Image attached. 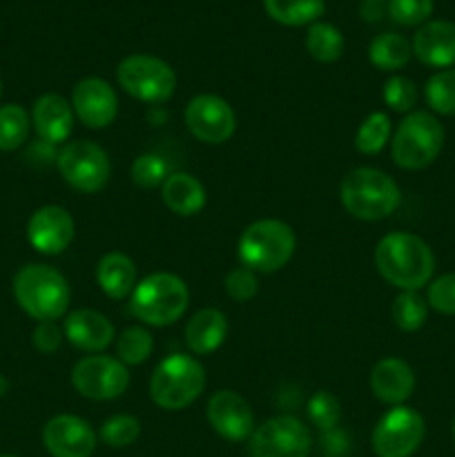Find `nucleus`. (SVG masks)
<instances>
[{
    "label": "nucleus",
    "instance_id": "nucleus-1",
    "mask_svg": "<svg viewBox=\"0 0 455 457\" xmlns=\"http://www.w3.org/2000/svg\"><path fill=\"white\" fill-rule=\"evenodd\" d=\"M375 263L384 279L400 290H419L431 284L435 257L424 239L410 232H391L375 248Z\"/></svg>",
    "mask_w": 455,
    "mask_h": 457
},
{
    "label": "nucleus",
    "instance_id": "nucleus-2",
    "mask_svg": "<svg viewBox=\"0 0 455 457\" xmlns=\"http://www.w3.org/2000/svg\"><path fill=\"white\" fill-rule=\"evenodd\" d=\"M13 297L31 320L56 321L67 312L71 293L67 279L56 268L29 263L13 277Z\"/></svg>",
    "mask_w": 455,
    "mask_h": 457
},
{
    "label": "nucleus",
    "instance_id": "nucleus-3",
    "mask_svg": "<svg viewBox=\"0 0 455 457\" xmlns=\"http://www.w3.org/2000/svg\"><path fill=\"white\" fill-rule=\"evenodd\" d=\"M339 199L348 214L361 221H379L391 217L401 204V192L386 172L375 168L351 170L342 179Z\"/></svg>",
    "mask_w": 455,
    "mask_h": 457
},
{
    "label": "nucleus",
    "instance_id": "nucleus-4",
    "mask_svg": "<svg viewBox=\"0 0 455 457\" xmlns=\"http://www.w3.org/2000/svg\"><path fill=\"white\" fill-rule=\"evenodd\" d=\"M190 306V290L181 277L172 272H154L136 284L132 293V312L147 326L174 324Z\"/></svg>",
    "mask_w": 455,
    "mask_h": 457
},
{
    "label": "nucleus",
    "instance_id": "nucleus-5",
    "mask_svg": "<svg viewBox=\"0 0 455 457\" xmlns=\"http://www.w3.org/2000/svg\"><path fill=\"white\" fill-rule=\"evenodd\" d=\"M297 237L288 223L279 219H261L250 223L239 239L241 266L254 272H277L293 259Z\"/></svg>",
    "mask_w": 455,
    "mask_h": 457
},
{
    "label": "nucleus",
    "instance_id": "nucleus-6",
    "mask_svg": "<svg viewBox=\"0 0 455 457\" xmlns=\"http://www.w3.org/2000/svg\"><path fill=\"white\" fill-rule=\"evenodd\" d=\"M205 388V370L194 357L170 355L154 369L150 379V397L163 411H181L190 406Z\"/></svg>",
    "mask_w": 455,
    "mask_h": 457
},
{
    "label": "nucleus",
    "instance_id": "nucleus-7",
    "mask_svg": "<svg viewBox=\"0 0 455 457\" xmlns=\"http://www.w3.org/2000/svg\"><path fill=\"white\" fill-rule=\"evenodd\" d=\"M444 147V128L428 112H410L397 128L391 154L401 170H424L440 156Z\"/></svg>",
    "mask_w": 455,
    "mask_h": 457
},
{
    "label": "nucleus",
    "instance_id": "nucleus-8",
    "mask_svg": "<svg viewBox=\"0 0 455 457\" xmlns=\"http://www.w3.org/2000/svg\"><path fill=\"white\" fill-rule=\"evenodd\" d=\"M119 85L132 98L143 103H163L177 89V74L161 58L150 54H132L116 67Z\"/></svg>",
    "mask_w": 455,
    "mask_h": 457
},
{
    "label": "nucleus",
    "instance_id": "nucleus-9",
    "mask_svg": "<svg viewBox=\"0 0 455 457\" xmlns=\"http://www.w3.org/2000/svg\"><path fill=\"white\" fill-rule=\"evenodd\" d=\"M56 165L65 183L74 190L94 195L110 181L112 165L107 152L92 141H71L58 152Z\"/></svg>",
    "mask_w": 455,
    "mask_h": 457
},
{
    "label": "nucleus",
    "instance_id": "nucleus-10",
    "mask_svg": "<svg viewBox=\"0 0 455 457\" xmlns=\"http://www.w3.org/2000/svg\"><path fill=\"white\" fill-rule=\"evenodd\" d=\"M310 449V428L293 415L266 420L248 440L250 457H308Z\"/></svg>",
    "mask_w": 455,
    "mask_h": 457
},
{
    "label": "nucleus",
    "instance_id": "nucleus-11",
    "mask_svg": "<svg viewBox=\"0 0 455 457\" xmlns=\"http://www.w3.org/2000/svg\"><path fill=\"white\" fill-rule=\"evenodd\" d=\"M426 436L424 418L400 404L382 415L373 428V451L377 457H410Z\"/></svg>",
    "mask_w": 455,
    "mask_h": 457
},
{
    "label": "nucleus",
    "instance_id": "nucleus-12",
    "mask_svg": "<svg viewBox=\"0 0 455 457\" xmlns=\"http://www.w3.org/2000/svg\"><path fill=\"white\" fill-rule=\"evenodd\" d=\"M71 384L87 400L110 402L128 391L129 373L119 357L89 355L74 366Z\"/></svg>",
    "mask_w": 455,
    "mask_h": 457
},
{
    "label": "nucleus",
    "instance_id": "nucleus-13",
    "mask_svg": "<svg viewBox=\"0 0 455 457\" xmlns=\"http://www.w3.org/2000/svg\"><path fill=\"white\" fill-rule=\"evenodd\" d=\"M186 125L194 138L208 145H221L235 134L236 116L230 103L214 94H199L186 107Z\"/></svg>",
    "mask_w": 455,
    "mask_h": 457
},
{
    "label": "nucleus",
    "instance_id": "nucleus-14",
    "mask_svg": "<svg viewBox=\"0 0 455 457\" xmlns=\"http://www.w3.org/2000/svg\"><path fill=\"white\" fill-rule=\"evenodd\" d=\"M208 422L223 440L245 442L254 431V413L245 397L235 391H217L208 402Z\"/></svg>",
    "mask_w": 455,
    "mask_h": 457
},
{
    "label": "nucleus",
    "instance_id": "nucleus-15",
    "mask_svg": "<svg viewBox=\"0 0 455 457\" xmlns=\"http://www.w3.org/2000/svg\"><path fill=\"white\" fill-rule=\"evenodd\" d=\"M71 107L80 123L92 129H103L114 123L119 114V98L114 87L103 79H83L71 92Z\"/></svg>",
    "mask_w": 455,
    "mask_h": 457
},
{
    "label": "nucleus",
    "instance_id": "nucleus-16",
    "mask_svg": "<svg viewBox=\"0 0 455 457\" xmlns=\"http://www.w3.org/2000/svg\"><path fill=\"white\" fill-rule=\"evenodd\" d=\"M43 445L52 457H92L96 433L76 415H56L45 424Z\"/></svg>",
    "mask_w": 455,
    "mask_h": 457
},
{
    "label": "nucleus",
    "instance_id": "nucleus-17",
    "mask_svg": "<svg viewBox=\"0 0 455 457\" xmlns=\"http://www.w3.org/2000/svg\"><path fill=\"white\" fill-rule=\"evenodd\" d=\"M27 239L38 253L61 254L74 239V219L61 205H43L29 217Z\"/></svg>",
    "mask_w": 455,
    "mask_h": 457
},
{
    "label": "nucleus",
    "instance_id": "nucleus-18",
    "mask_svg": "<svg viewBox=\"0 0 455 457\" xmlns=\"http://www.w3.org/2000/svg\"><path fill=\"white\" fill-rule=\"evenodd\" d=\"M415 58L428 67L451 70L455 65V22L431 21L424 22L413 36Z\"/></svg>",
    "mask_w": 455,
    "mask_h": 457
},
{
    "label": "nucleus",
    "instance_id": "nucleus-19",
    "mask_svg": "<svg viewBox=\"0 0 455 457\" xmlns=\"http://www.w3.org/2000/svg\"><path fill=\"white\" fill-rule=\"evenodd\" d=\"M62 333H65L67 342L74 344L79 351L87 353L105 351L116 337L114 324L103 312L92 311V308L70 312L65 326H62Z\"/></svg>",
    "mask_w": 455,
    "mask_h": 457
},
{
    "label": "nucleus",
    "instance_id": "nucleus-20",
    "mask_svg": "<svg viewBox=\"0 0 455 457\" xmlns=\"http://www.w3.org/2000/svg\"><path fill=\"white\" fill-rule=\"evenodd\" d=\"M370 391L384 404H404L415 391V373L409 361L400 357L379 360L370 370Z\"/></svg>",
    "mask_w": 455,
    "mask_h": 457
},
{
    "label": "nucleus",
    "instance_id": "nucleus-21",
    "mask_svg": "<svg viewBox=\"0 0 455 457\" xmlns=\"http://www.w3.org/2000/svg\"><path fill=\"white\" fill-rule=\"evenodd\" d=\"M31 123H34L36 134L40 141L47 145H58L67 141L74 128V114L71 105L61 96V94H45L34 103L31 110Z\"/></svg>",
    "mask_w": 455,
    "mask_h": 457
},
{
    "label": "nucleus",
    "instance_id": "nucleus-22",
    "mask_svg": "<svg viewBox=\"0 0 455 457\" xmlns=\"http://www.w3.org/2000/svg\"><path fill=\"white\" fill-rule=\"evenodd\" d=\"M228 335V320L219 308H203L194 312L186 326V346L194 355H210L217 351Z\"/></svg>",
    "mask_w": 455,
    "mask_h": 457
},
{
    "label": "nucleus",
    "instance_id": "nucleus-23",
    "mask_svg": "<svg viewBox=\"0 0 455 457\" xmlns=\"http://www.w3.org/2000/svg\"><path fill=\"white\" fill-rule=\"evenodd\" d=\"M161 190H163V201L170 212L178 217H194L205 208V201H208L203 183L187 172H172L165 179Z\"/></svg>",
    "mask_w": 455,
    "mask_h": 457
},
{
    "label": "nucleus",
    "instance_id": "nucleus-24",
    "mask_svg": "<svg viewBox=\"0 0 455 457\" xmlns=\"http://www.w3.org/2000/svg\"><path fill=\"white\" fill-rule=\"evenodd\" d=\"M96 281L110 299H125L136 288V266L123 253H110L98 262Z\"/></svg>",
    "mask_w": 455,
    "mask_h": 457
},
{
    "label": "nucleus",
    "instance_id": "nucleus-25",
    "mask_svg": "<svg viewBox=\"0 0 455 457\" xmlns=\"http://www.w3.org/2000/svg\"><path fill=\"white\" fill-rule=\"evenodd\" d=\"M413 47L406 40V36L395 34V31H384L375 36L368 47V58L377 70L397 71L410 61Z\"/></svg>",
    "mask_w": 455,
    "mask_h": 457
},
{
    "label": "nucleus",
    "instance_id": "nucleus-26",
    "mask_svg": "<svg viewBox=\"0 0 455 457\" xmlns=\"http://www.w3.org/2000/svg\"><path fill=\"white\" fill-rule=\"evenodd\" d=\"M272 21L285 27H302L317 22L324 13V0H263Z\"/></svg>",
    "mask_w": 455,
    "mask_h": 457
},
{
    "label": "nucleus",
    "instance_id": "nucleus-27",
    "mask_svg": "<svg viewBox=\"0 0 455 457\" xmlns=\"http://www.w3.org/2000/svg\"><path fill=\"white\" fill-rule=\"evenodd\" d=\"M393 321L404 333H415L426 324L428 302L418 293V290H401L391 306Z\"/></svg>",
    "mask_w": 455,
    "mask_h": 457
},
{
    "label": "nucleus",
    "instance_id": "nucleus-28",
    "mask_svg": "<svg viewBox=\"0 0 455 457\" xmlns=\"http://www.w3.org/2000/svg\"><path fill=\"white\" fill-rule=\"evenodd\" d=\"M310 56L319 62H335L343 54V36L328 22H312L306 36Z\"/></svg>",
    "mask_w": 455,
    "mask_h": 457
},
{
    "label": "nucleus",
    "instance_id": "nucleus-29",
    "mask_svg": "<svg viewBox=\"0 0 455 457\" xmlns=\"http://www.w3.org/2000/svg\"><path fill=\"white\" fill-rule=\"evenodd\" d=\"M29 114L25 107L9 103L0 107V150L13 152L29 137Z\"/></svg>",
    "mask_w": 455,
    "mask_h": 457
},
{
    "label": "nucleus",
    "instance_id": "nucleus-30",
    "mask_svg": "<svg viewBox=\"0 0 455 457\" xmlns=\"http://www.w3.org/2000/svg\"><path fill=\"white\" fill-rule=\"evenodd\" d=\"M428 107L435 114L455 116V70H440L426 80L424 87Z\"/></svg>",
    "mask_w": 455,
    "mask_h": 457
},
{
    "label": "nucleus",
    "instance_id": "nucleus-31",
    "mask_svg": "<svg viewBox=\"0 0 455 457\" xmlns=\"http://www.w3.org/2000/svg\"><path fill=\"white\" fill-rule=\"evenodd\" d=\"M391 138V119L384 112H373L364 119L355 134V147L361 154H377Z\"/></svg>",
    "mask_w": 455,
    "mask_h": 457
},
{
    "label": "nucleus",
    "instance_id": "nucleus-32",
    "mask_svg": "<svg viewBox=\"0 0 455 457\" xmlns=\"http://www.w3.org/2000/svg\"><path fill=\"white\" fill-rule=\"evenodd\" d=\"M152 351H154V339H152L150 330L141 328V326L123 330L116 342V355L125 366L143 364L150 360Z\"/></svg>",
    "mask_w": 455,
    "mask_h": 457
},
{
    "label": "nucleus",
    "instance_id": "nucleus-33",
    "mask_svg": "<svg viewBox=\"0 0 455 457\" xmlns=\"http://www.w3.org/2000/svg\"><path fill=\"white\" fill-rule=\"evenodd\" d=\"M141 436V422L132 415H112L103 422L98 437L103 445L112 446V449H123V446L134 445Z\"/></svg>",
    "mask_w": 455,
    "mask_h": 457
},
{
    "label": "nucleus",
    "instance_id": "nucleus-34",
    "mask_svg": "<svg viewBox=\"0 0 455 457\" xmlns=\"http://www.w3.org/2000/svg\"><path fill=\"white\" fill-rule=\"evenodd\" d=\"M170 163L161 154H141L134 159L129 177H132L134 186L152 190L156 186H163L165 179L170 177Z\"/></svg>",
    "mask_w": 455,
    "mask_h": 457
},
{
    "label": "nucleus",
    "instance_id": "nucleus-35",
    "mask_svg": "<svg viewBox=\"0 0 455 457\" xmlns=\"http://www.w3.org/2000/svg\"><path fill=\"white\" fill-rule=\"evenodd\" d=\"M308 418H310L312 427H317L319 431L328 433L337 427L339 415H342V409H339V400L328 391H317L315 395L308 400Z\"/></svg>",
    "mask_w": 455,
    "mask_h": 457
},
{
    "label": "nucleus",
    "instance_id": "nucleus-36",
    "mask_svg": "<svg viewBox=\"0 0 455 457\" xmlns=\"http://www.w3.org/2000/svg\"><path fill=\"white\" fill-rule=\"evenodd\" d=\"M382 98L393 112L406 114V112L413 110L415 103H418V87H415V83L410 79L395 74L384 83Z\"/></svg>",
    "mask_w": 455,
    "mask_h": 457
},
{
    "label": "nucleus",
    "instance_id": "nucleus-37",
    "mask_svg": "<svg viewBox=\"0 0 455 457\" xmlns=\"http://www.w3.org/2000/svg\"><path fill=\"white\" fill-rule=\"evenodd\" d=\"M433 13V0H388V16L404 27L424 25Z\"/></svg>",
    "mask_w": 455,
    "mask_h": 457
},
{
    "label": "nucleus",
    "instance_id": "nucleus-38",
    "mask_svg": "<svg viewBox=\"0 0 455 457\" xmlns=\"http://www.w3.org/2000/svg\"><path fill=\"white\" fill-rule=\"evenodd\" d=\"M426 302L442 315H455V272H446L428 284Z\"/></svg>",
    "mask_w": 455,
    "mask_h": 457
},
{
    "label": "nucleus",
    "instance_id": "nucleus-39",
    "mask_svg": "<svg viewBox=\"0 0 455 457\" xmlns=\"http://www.w3.org/2000/svg\"><path fill=\"white\" fill-rule=\"evenodd\" d=\"M226 293L230 295L235 302H250L254 295L259 293V279L257 272L250 270L245 266H236L226 275Z\"/></svg>",
    "mask_w": 455,
    "mask_h": 457
},
{
    "label": "nucleus",
    "instance_id": "nucleus-40",
    "mask_svg": "<svg viewBox=\"0 0 455 457\" xmlns=\"http://www.w3.org/2000/svg\"><path fill=\"white\" fill-rule=\"evenodd\" d=\"M62 330L58 328L56 321H38L34 330V346L38 348L40 353H56L62 344Z\"/></svg>",
    "mask_w": 455,
    "mask_h": 457
},
{
    "label": "nucleus",
    "instance_id": "nucleus-41",
    "mask_svg": "<svg viewBox=\"0 0 455 457\" xmlns=\"http://www.w3.org/2000/svg\"><path fill=\"white\" fill-rule=\"evenodd\" d=\"M453 440H455V418H453Z\"/></svg>",
    "mask_w": 455,
    "mask_h": 457
},
{
    "label": "nucleus",
    "instance_id": "nucleus-42",
    "mask_svg": "<svg viewBox=\"0 0 455 457\" xmlns=\"http://www.w3.org/2000/svg\"><path fill=\"white\" fill-rule=\"evenodd\" d=\"M0 457H16V455H7V453H3Z\"/></svg>",
    "mask_w": 455,
    "mask_h": 457
},
{
    "label": "nucleus",
    "instance_id": "nucleus-43",
    "mask_svg": "<svg viewBox=\"0 0 455 457\" xmlns=\"http://www.w3.org/2000/svg\"><path fill=\"white\" fill-rule=\"evenodd\" d=\"M0 94H3V83H0Z\"/></svg>",
    "mask_w": 455,
    "mask_h": 457
}]
</instances>
